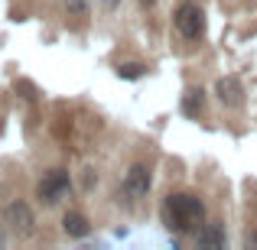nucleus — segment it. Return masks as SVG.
<instances>
[{"label": "nucleus", "mask_w": 257, "mask_h": 250, "mask_svg": "<svg viewBox=\"0 0 257 250\" xmlns=\"http://www.w3.org/2000/svg\"><path fill=\"white\" fill-rule=\"evenodd\" d=\"M163 214L170 221L173 231H189L195 234L205 221V205H202L195 195H170L163 205Z\"/></svg>", "instance_id": "f257e3e1"}, {"label": "nucleus", "mask_w": 257, "mask_h": 250, "mask_svg": "<svg viewBox=\"0 0 257 250\" xmlns=\"http://www.w3.org/2000/svg\"><path fill=\"white\" fill-rule=\"evenodd\" d=\"M62 231L69 234V237H85L91 227H88V218H85L82 211H69V214L62 218Z\"/></svg>", "instance_id": "0eeeda50"}, {"label": "nucleus", "mask_w": 257, "mask_h": 250, "mask_svg": "<svg viewBox=\"0 0 257 250\" xmlns=\"http://www.w3.org/2000/svg\"><path fill=\"white\" fill-rule=\"evenodd\" d=\"M202 101H205V91H202V88H192V91L182 98V111H186V114H199Z\"/></svg>", "instance_id": "1a4fd4ad"}, {"label": "nucleus", "mask_w": 257, "mask_h": 250, "mask_svg": "<svg viewBox=\"0 0 257 250\" xmlns=\"http://www.w3.org/2000/svg\"><path fill=\"white\" fill-rule=\"evenodd\" d=\"M140 4H144V7H153V4H157V0H140Z\"/></svg>", "instance_id": "ddd939ff"}, {"label": "nucleus", "mask_w": 257, "mask_h": 250, "mask_svg": "<svg viewBox=\"0 0 257 250\" xmlns=\"http://www.w3.org/2000/svg\"><path fill=\"white\" fill-rule=\"evenodd\" d=\"M215 94H218V101L225 107H234L241 104V94H244V88H241V82L234 75H221L218 82H215Z\"/></svg>", "instance_id": "423d86ee"}, {"label": "nucleus", "mask_w": 257, "mask_h": 250, "mask_svg": "<svg viewBox=\"0 0 257 250\" xmlns=\"http://www.w3.org/2000/svg\"><path fill=\"white\" fill-rule=\"evenodd\" d=\"M62 4H65V10H69V13H82L85 10V0H62Z\"/></svg>", "instance_id": "9b49d317"}, {"label": "nucleus", "mask_w": 257, "mask_h": 250, "mask_svg": "<svg viewBox=\"0 0 257 250\" xmlns=\"http://www.w3.org/2000/svg\"><path fill=\"white\" fill-rule=\"evenodd\" d=\"M4 224L10 227L17 237L33 234V224H36V218H33V208L26 205V201H10V205L4 208Z\"/></svg>", "instance_id": "7ed1b4c3"}, {"label": "nucleus", "mask_w": 257, "mask_h": 250, "mask_svg": "<svg viewBox=\"0 0 257 250\" xmlns=\"http://www.w3.org/2000/svg\"><path fill=\"white\" fill-rule=\"evenodd\" d=\"M65 192H69V175H65L62 169H52V172L46 175L43 182H39V188H36L39 201H46V205H52V201H59V198H62Z\"/></svg>", "instance_id": "20e7f679"}, {"label": "nucleus", "mask_w": 257, "mask_h": 250, "mask_svg": "<svg viewBox=\"0 0 257 250\" xmlns=\"http://www.w3.org/2000/svg\"><path fill=\"white\" fill-rule=\"evenodd\" d=\"M144 72H147L144 65H137V62H124V65L117 69V75H120V78H140Z\"/></svg>", "instance_id": "9d476101"}, {"label": "nucleus", "mask_w": 257, "mask_h": 250, "mask_svg": "<svg viewBox=\"0 0 257 250\" xmlns=\"http://www.w3.org/2000/svg\"><path fill=\"white\" fill-rule=\"evenodd\" d=\"M150 192V169L147 166H131L124 175V195L127 198H144V195Z\"/></svg>", "instance_id": "39448f33"}, {"label": "nucleus", "mask_w": 257, "mask_h": 250, "mask_svg": "<svg viewBox=\"0 0 257 250\" xmlns=\"http://www.w3.org/2000/svg\"><path fill=\"white\" fill-rule=\"evenodd\" d=\"M195 240H199V247L202 250H221V247H225V234H221V227H205V231H202V227H199V231H195Z\"/></svg>", "instance_id": "6e6552de"}, {"label": "nucleus", "mask_w": 257, "mask_h": 250, "mask_svg": "<svg viewBox=\"0 0 257 250\" xmlns=\"http://www.w3.org/2000/svg\"><path fill=\"white\" fill-rule=\"evenodd\" d=\"M120 4V0H104V7H117Z\"/></svg>", "instance_id": "f8f14e48"}, {"label": "nucleus", "mask_w": 257, "mask_h": 250, "mask_svg": "<svg viewBox=\"0 0 257 250\" xmlns=\"http://www.w3.org/2000/svg\"><path fill=\"white\" fill-rule=\"evenodd\" d=\"M176 33H179L182 39H199L202 30H205V17H202V7L195 4H182L179 10H176Z\"/></svg>", "instance_id": "f03ea898"}]
</instances>
